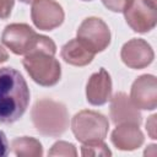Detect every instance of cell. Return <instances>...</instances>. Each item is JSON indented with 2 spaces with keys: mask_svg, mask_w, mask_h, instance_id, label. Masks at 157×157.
Instances as JSON below:
<instances>
[{
  "mask_svg": "<svg viewBox=\"0 0 157 157\" xmlns=\"http://www.w3.org/2000/svg\"><path fill=\"white\" fill-rule=\"evenodd\" d=\"M77 39L92 53L103 52L110 43V31L98 17H87L77 29Z\"/></svg>",
  "mask_w": 157,
  "mask_h": 157,
  "instance_id": "8992f818",
  "label": "cell"
},
{
  "mask_svg": "<svg viewBox=\"0 0 157 157\" xmlns=\"http://www.w3.org/2000/svg\"><path fill=\"white\" fill-rule=\"evenodd\" d=\"M130 99L137 109L153 110L157 107V80L153 75L137 77L130 92Z\"/></svg>",
  "mask_w": 157,
  "mask_h": 157,
  "instance_id": "9c48e42d",
  "label": "cell"
},
{
  "mask_svg": "<svg viewBox=\"0 0 157 157\" xmlns=\"http://www.w3.org/2000/svg\"><path fill=\"white\" fill-rule=\"evenodd\" d=\"M82 156H110L112 152L103 141H92L81 147Z\"/></svg>",
  "mask_w": 157,
  "mask_h": 157,
  "instance_id": "2e32d148",
  "label": "cell"
},
{
  "mask_svg": "<svg viewBox=\"0 0 157 157\" xmlns=\"http://www.w3.org/2000/svg\"><path fill=\"white\" fill-rule=\"evenodd\" d=\"M102 2L113 12H124L130 6L132 0H102Z\"/></svg>",
  "mask_w": 157,
  "mask_h": 157,
  "instance_id": "ac0fdd59",
  "label": "cell"
},
{
  "mask_svg": "<svg viewBox=\"0 0 157 157\" xmlns=\"http://www.w3.org/2000/svg\"><path fill=\"white\" fill-rule=\"evenodd\" d=\"M113 145L121 151H132L144 144V134L137 125L120 124L112 132Z\"/></svg>",
  "mask_w": 157,
  "mask_h": 157,
  "instance_id": "4fadbf2b",
  "label": "cell"
},
{
  "mask_svg": "<svg viewBox=\"0 0 157 157\" xmlns=\"http://www.w3.org/2000/svg\"><path fill=\"white\" fill-rule=\"evenodd\" d=\"M1 42L17 55H26L34 50H43L54 55L56 52V45L50 38L36 33L26 23L7 25L2 32Z\"/></svg>",
  "mask_w": 157,
  "mask_h": 157,
  "instance_id": "7a4b0ae2",
  "label": "cell"
},
{
  "mask_svg": "<svg viewBox=\"0 0 157 157\" xmlns=\"http://www.w3.org/2000/svg\"><path fill=\"white\" fill-rule=\"evenodd\" d=\"M126 23L139 33H146L155 28L157 22V4L148 0H132L124 11Z\"/></svg>",
  "mask_w": 157,
  "mask_h": 157,
  "instance_id": "52a82bcc",
  "label": "cell"
},
{
  "mask_svg": "<svg viewBox=\"0 0 157 157\" xmlns=\"http://www.w3.org/2000/svg\"><path fill=\"white\" fill-rule=\"evenodd\" d=\"M21 2H25V4H29V2H33L34 0H20Z\"/></svg>",
  "mask_w": 157,
  "mask_h": 157,
  "instance_id": "603a6c76",
  "label": "cell"
},
{
  "mask_svg": "<svg viewBox=\"0 0 157 157\" xmlns=\"http://www.w3.org/2000/svg\"><path fill=\"white\" fill-rule=\"evenodd\" d=\"M7 59H9V54H7V52L4 49L2 45H0V64H1V63H5Z\"/></svg>",
  "mask_w": 157,
  "mask_h": 157,
  "instance_id": "7402d4cb",
  "label": "cell"
},
{
  "mask_svg": "<svg viewBox=\"0 0 157 157\" xmlns=\"http://www.w3.org/2000/svg\"><path fill=\"white\" fill-rule=\"evenodd\" d=\"M31 118L36 130L44 136L58 137L69 128V113L66 107L49 98H43L34 103Z\"/></svg>",
  "mask_w": 157,
  "mask_h": 157,
  "instance_id": "3957f363",
  "label": "cell"
},
{
  "mask_svg": "<svg viewBox=\"0 0 157 157\" xmlns=\"http://www.w3.org/2000/svg\"><path fill=\"white\" fill-rule=\"evenodd\" d=\"M83 1H91V0H83Z\"/></svg>",
  "mask_w": 157,
  "mask_h": 157,
  "instance_id": "cb8c5ba5",
  "label": "cell"
},
{
  "mask_svg": "<svg viewBox=\"0 0 157 157\" xmlns=\"http://www.w3.org/2000/svg\"><path fill=\"white\" fill-rule=\"evenodd\" d=\"M153 50L151 45L140 38H132L126 42L120 52L123 63L131 69H144L153 60Z\"/></svg>",
  "mask_w": 157,
  "mask_h": 157,
  "instance_id": "30bf717a",
  "label": "cell"
},
{
  "mask_svg": "<svg viewBox=\"0 0 157 157\" xmlns=\"http://www.w3.org/2000/svg\"><path fill=\"white\" fill-rule=\"evenodd\" d=\"M48 155L49 156H76L77 151L72 144H69L66 141H58L52 146Z\"/></svg>",
  "mask_w": 157,
  "mask_h": 157,
  "instance_id": "e0dca14e",
  "label": "cell"
},
{
  "mask_svg": "<svg viewBox=\"0 0 157 157\" xmlns=\"http://www.w3.org/2000/svg\"><path fill=\"white\" fill-rule=\"evenodd\" d=\"M15 0H0V20H5L10 16Z\"/></svg>",
  "mask_w": 157,
  "mask_h": 157,
  "instance_id": "d6986e66",
  "label": "cell"
},
{
  "mask_svg": "<svg viewBox=\"0 0 157 157\" xmlns=\"http://www.w3.org/2000/svg\"><path fill=\"white\" fill-rule=\"evenodd\" d=\"M71 129L77 141L82 144L103 141L108 134L109 123L108 119L98 112L81 110L74 115Z\"/></svg>",
  "mask_w": 157,
  "mask_h": 157,
  "instance_id": "5b68a950",
  "label": "cell"
},
{
  "mask_svg": "<svg viewBox=\"0 0 157 157\" xmlns=\"http://www.w3.org/2000/svg\"><path fill=\"white\" fill-rule=\"evenodd\" d=\"M9 151V144L6 140V136L2 131H0V157L6 156Z\"/></svg>",
  "mask_w": 157,
  "mask_h": 157,
  "instance_id": "44dd1931",
  "label": "cell"
},
{
  "mask_svg": "<svg viewBox=\"0 0 157 157\" xmlns=\"http://www.w3.org/2000/svg\"><path fill=\"white\" fill-rule=\"evenodd\" d=\"M109 114L112 121L115 125L132 124L139 126L141 124L140 112L134 105L130 97H128V94H125L124 92H118L113 97H110Z\"/></svg>",
  "mask_w": 157,
  "mask_h": 157,
  "instance_id": "8fae6325",
  "label": "cell"
},
{
  "mask_svg": "<svg viewBox=\"0 0 157 157\" xmlns=\"http://www.w3.org/2000/svg\"><path fill=\"white\" fill-rule=\"evenodd\" d=\"M11 151L18 157H40L43 155L42 144L28 136L16 137L11 142Z\"/></svg>",
  "mask_w": 157,
  "mask_h": 157,
  "instance_id": "9a60e30c",
  "label": "cell"
},
{
  "mask_svg": "<svg viewBox=\"0 0 157 157\" xmlns=\"http://www.w3.org/2000/svg\"><path fill=\"white\" fill-rule=\"evenodd\" d=\"M146 129H147V132L150 134L151 139H156V115H151L150 119L147 120L146 123Z\"/></svg>",
  "mask_w": 157,
  "mask_h": 157,
  "instance_id": "ffe728a7",
  "label": "cell"
},
{
  "mask_svg": "<svg viewBox=\"0 0 157 157\" xmlns=\"http://www.w3.org/2000/svg\"><path fill=\"white\" fill-rule=\"evenodd\" d=\"M31 17L34 26L42 31H52L64 21V10L55 0H34Z\"/></svg>",
  "mask_w": 157,
  "mask_h": 157,
  "instance_id": "ba28073f",
  "label": "cell"
},
{
  "mask_svg": "<svg viewBox=\"0 0 157 157\" xmlns=\"http://www.w3.org/2000/svg\"><path fill=\"white\" fill-rule=\"evenodd\" d=\"M22 64L31 78L40 86H54L61 76V67L53 54L34 50L25 55Z\"/></svg>",
  "mask_w": 157,
  "mask_h": 157,
  "instance_id": "277c9868",
  "label": "cell"
},
{
  "mask_svg": "<svg viewBox=\"0 0 157 157\" xmlns=\"http://www.w3.org/2000/svg\"><path fill=\"white\" fill-rule=\"evenodd\" d=\"M94 53L88 50L77 38L69 40L61 48V58L65 63L74 66H85L93 60Z\"/></svg>",
  "mask_w": 157,
  "mask_h": 157,
  "instance_id": "5bb4252c",
  "label": "cell"
},
{
  "mask_svg": "<svg viewBox=\"0 0 157 157\" xmlns=\"http://www.w3.org/2000/svg\"><path fill=\"white\" fill-rule=\"evenodd\" d=\"M87 102L92 105H103L112 97V80L105 69H101L88 78L86 86Z\"/></svg>",
  "mask_w": 157,
  "mask_h": 157,
  "instance_id": "7c38bea8",
  "label": "cell"
},
{
  "mask_svg": "<svg viewBox=\"0 0 157 157\" xmlns=\"http://www.w3.org/2000/svg\"><path fill=\"white\" fill-rule=\"evenodd\" d=\"M29 103V88L23 76L12 67L0 69V123L17 121Z\"/></svg>",
  "mask_w": 157,
  "mask_h": 157,
  "instance_id": "6da1fadb",
  "label": "cell"
}]
</instances>
